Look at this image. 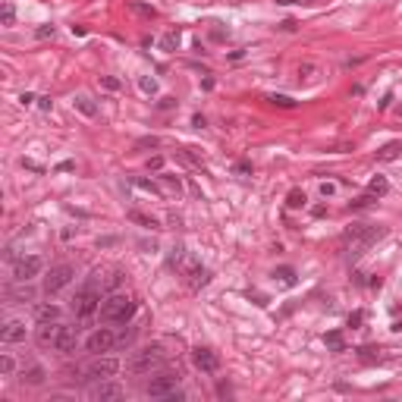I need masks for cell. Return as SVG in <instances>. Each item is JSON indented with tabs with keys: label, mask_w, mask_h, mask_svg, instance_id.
<instances>
[{
	"label": "cell",
	"mask_w": 402,
	"mask_h": 402,
	"mask_svg": "<svg viewBox=\"0 0 402 402\" xmlns=\"http://www.w3.org/2000/svg\"><path fill=\"white\" fill-rule=\"evenodd\" d=\"M16 371V361H13V355H0V374L4 377H10Z\"/></svg>",
	"instance_id": "33"
},
{
	"label": "cell",
	"mask_w": 402,
	"mask_h": 402,
	"mask_svg": "<svg viewBox=\"0 0 402 402\" xmlns=\"http://www.w3.org/2000/svg\"><path fill=\"white\" fill-rule=\"evenodd\" d=\"M35 35H38V38H54V26H41Z\"/></svg>",
	"instance_id": "39"
},
{
	"label": "cell",
	"mask_w": 402,
	"mask_h": 402,
	"mask_svg": "<svg viewBox=\"0 0 402 402\" xmlns=\"http://www.w3.org/2000/svg\"><path fill=\"white\" fill-rule=\"evenodd\" d=\"M192 361H195V368H198L201 374H217V371H220L217 352H211V349H205V346L192 349Z\"/></svg>",
	"instance_id": "11"
},
{
	"label": "cell",
	"mask_w": 402,
	"mask_h": 402,
	"mask_svg": "<svg viewBox=\"0 0 402 402\" xmlns=\"http://www.w3.org/2000/svg\"><path fill=\"white\" fill-rule=\"evenodd\" d=\"M368 192H371L374 198L386 195V192H389V182H386V176H374V179H371V185H368Z\"/></svg>",
	"instance_id": "22"
},
{
	"label": "cell",
	"mask_w": 402,
	"mask_h": 402,
	"mask_svg": "<svg viewBox=\"0 0 402 402\" xmlns=\"http://www.w3.org/2000/svg\"><path fill=\"white\" fill-rule=\"evenodd\" d=\"M138 85H141V91H145V94H157V79L141 76V82H138Z\"/></svg>",
	"instance_id": "35"
},
{
	"label": "cell",
	"mask_w": 402,
	"mask_h": 402,
	"mask_svg": "<svg viewBox=\"0 0 402 402\" xmlns=\"http://www.w3.org/2000/svg\"><path fill=\"white\" fill-rule=\"evenodd\" d=\"M54 352H60V355H73L76 352V330L60 324V330H57V339H54Z\"/></svg>",
	"instance_id": "13"
},
{
	"label": "cell",
	"mask_w": 402,
	"mask_h": 402,
	"mask_svg": "<svg viewBox=\"0 0 402 402\" xmlns=\"http://www.w3.org/2000/svg\"><path fill=\"white\" fill-rule=\"evenodd\" d=\"M76 107L85 113V116H94V113H98V107H94L91 98H85V94H79V98H76Z\"/></svg>",
	"instance_id": "29"
},
{
	"label": "cell",
	"mask_w": 402,
	"mask_h": 402,
	"mask_svg": "<svg viewBox=\"0 0 402 402\" xmlns=\"http://www.w3.org/2000/svg\"><path fill=\"white\" fill-rule=\"evenodd\" d=\"M176 47H179V32L170 29V32L160 38V51H176Z\"/></svg>",
	"instance_id": "25"
},
{
	"label": "cell",
	"mask_w": 402,
	"mask_h": 402,
	"mask_svg": "<svg viewBox=\"0 0 402 402\" xmlns=\"http://www.w3.org/2000/svg\"><path fill=\"white\" fill-rule=\"evenodd\" d=\"M305 201H308V198H305V192H302V188H292V192L286 195V205H289L292 211H299V208H305Z\"/></svg>",
	"instance_id": "26"
},
{
	"label": "cell",
	"mask_w": 402,
	"mask_h": 402,
	"mask_svg": "<svg viewBox=\"0 0 402 402\" xmlns=\"http://www.w3.org/2000/svg\"><path fill=\"white\" fill-rule=\"evenodd\" d=\"M135 185H138V188H145V192H154V195L160 192L157 182H151V179H135Z\"/></svg>",
	"instance_id": "38"
},
{
	"label": "cell",
	"mask_w": 402,
	"mask_h": 402,
	"mask_svg": "<svg viewBox=\"0 0 402 402\" xmlns=\"http://www.w3.org/2000/svg\"><path fill=\"white\" fill-rule=\"evenodd\" d=\"M129 7H132L135 13H141V16H148V19H151V16H157V10H154V7H148V4H138V0H129Z\"/></svg>",
	"instance_id": "32"
},
{
	"label": "cell",
	"mask_w": 402,
	"mask_h": 402,
	"mask_svg": "<svg viewBox=\"0 0 402 402\" xmlns=\"http://www.w3.org/2000/svg\"><path fill=\"white\" fill-rule=\"evenodd\" d=\"M32 101H38V98H35V94H29V91H26V94H19V104H22V107H29Z\"/></svg>",
	"instance_id": "43"
},
{
	"label": "cell",
	"mask_w": 402,
	"mask_h": 402,
	"mask_svg": "<svg viewBox=\"0 0 402 402\" xmlns=\"http://www.w3.org/2000/svg\"><path fill=\"white\" fill-rule=\"evenodd\" d=\"M19 380L26 383V386H41V383L47 380V374H44V368H41V364H32L29 371H22V377H19Z\"/></svg>",
	"instance_id": "16"
},
{
	"label": "cell",
	"mask_w": 402,
	"mask_h": 402,
	"mask_svg": "<svg viewBox=\"0 0 402 402\" xmlns=\"http://www.w3.org/2000/svg\"><path fill=\"white\" fill-rule=\"evenodd\" d=\"M148 167H151V170H160V167H163V157H151Z\"/></svg>",
	"instance_id": "44"
},
{
	"label": "cell",
	"mask_w": 402,
	"mask_h": 402,
	"mask_svg": "<svg viewBox=\"0 0 402 402\" xmlns=\"http://www.w3.org/2000/svg\"><path fill=\"white\" fill-rule=\"evenodd\" d=\"M163 364H167V355H163V349H160V346H148V349H138L135 355L129 358L126 371H129V374H135V377H145V374L160 371Z\"/></svg>",
	"instance_id": "4"
},
{
	"label": "cell",
	"mask_w": 402,
	"mask_h": 402,
	"mask_svg": "<svg viewBox=\"0 0 402 402\" xmlns=\"http://www.w3.org/2000/svg\"><path fill=\"white\" fill-rule=\"evenodd\" d=\"M374 201H377V198L368 192V195H361V198H355V201H352V205H349V211H364V208H371Z\"/></svg>",
	"instance_id": "31"
},
{
	"label": "cell",
	"mask_w": 402,
	"mask_h": 402,
	"mask_svg": "<svg viewBox=\"0 0 402 402\" xmlns=\"http://www.w3.org/2000/svg\"><path fill=\"white\" fill-rule=\"evenodd\" d=\"M176 386H179V374L176 371H154V377L145 383V396L167 399L170 393H176Z\"/></svg>",
	"instance_id": "7"
},
{
	"label": "cell",
	"mask_w": 402,
	"mask_h": 402,
	"mask_svg": "<svg viewBox=\"0 0 402 402\" xmlns=\"http://www.w3.org/2000/svg\"><path fill=\"white\" fill-rule=\"evenodd\" d=\"M333 192H336V185H333V182H321V195H324V198H330Z\"/></svg>",
	"instance_id": "40"
},
{
	"label": "cell",
	"mask_w": 402,
	"mask_h": 402,
	"mask_svg": "<svg viewBox=\"0 0 402 402\" xmlns=\"http://www.w3.org/2000/svg\"><path fill=\"white\" fill-rule=\"evenodd\" d=\"M41 267H44L41 255H22V258H16V264H13V280L16 283H32L35 277L41 274Z\"/></svg>",
	"instance_id": "9"
},
{
	"label": "cell",
	"mask_w": 402,
	"mask_h": 402,
	"mask_svg": "<svg viewBox=\"0 0 402 402\" xmlns=\"http://www.w3.org/2000/svg\"><path fill=\"white\" fill-rule=\"evenodd\" d=\"M126 389L116 383V380H98L91 389V399H123Z\"/></svg>",
	"instance_id": "14"
},
{
	"label": "cell",
	"mask_w": 402,
	"mask_h": 402,
	"mask_svg": "<svg viewBox=\"0 0 402 402\" xmlns=\"http://www.w3.org/2000/svg\"><path fill=\"white\" fill-rule=\"evenodd\" d=\"M101 85L107 88V91H120V79H113V76H104V79H101Z\"/></svg>",
	"instance_id": "37"
},
{
	"label": "cell",
	"mask_w": 402,
	"mask_h": 402,
	"mask_svg": "<svg viewBox=\"0 0 402 402\" xmlns=\"http://www.w3.org/2000/svg\"><path fill=\"white\" fill-rule=\"evenodd\" d=\"M324 342H327V346L333 349V352H342V349H346V339H342L339 330H330V333L324 336Z\"/></svg>",
	"instance_id": "24"
},
{
	"label": "cell",
	"mask_w": 402,
	"mask_h": 402,
	"mask_svg": "<svg viewBox=\"0 0 402 402\" xmlns=\"http://www.w3.org/2000/svg\"><path fill=\"white\" fill-rule=\"evenodd\" d=\"M274 277H280V283H286V286H292V283H295V270H292V267H280Z\"/></svg>",
	"instance_id": "34"
},
{
	"label": "cell",
	"mask_w": 402,
	"mask_h": 402,
	"mask_svg": "<svg viewBox=\"0 0 402 402\" xmlns=\"http://www.w3.org/2000/svg\"><path fill=\"white\" fill-rule=\"evenodd\" d=\"M182 261H185V248L182 245H173L170 248V267H182Z\"/></svg>",
	"instance_id": "30"
},
{
	"label": "cell",
	"mask_w": 402,
	"mask_h": 402,
	"mask_svg": "<svg viewBox=\"0 0 402 402\" xmlns=\"http://www.w3.org/2000/svg\"><path fill=\"white\" fill-rule=\"evenodd\" d=\"M120 371V358L113 355H94V361H88L82 368V380L85 383H98V380H110Z\"/></svg>",
	"instance_id": "5"
},
{
	"label": "cell",
	"mask_w": 402,
	"mask_h": 402,
	"mask_svg": "<svg viewBox=\"0 0 402 402\" xmlns=\"http://www.w3.org/2000/svg\"><path fill=\"white\" fill-rule=\"evenodd\" d=\"M116 346H120V333L113 327H94L85 336V352H91V355H107Z\"/></svg>",
	"instance_id": "6"
},
{
	"label": "cell",
	"mask_w": 402,
	"mask_h": 402,
	"mask_svg": "<svg viewBox=\"0 0 402 402\" xmlns=\"http://www.w3.org/2000/svg\"><path fill=\"white\" fill-rule=\"evenodd\" d=\"M73 280H76V267L73 264H54L51 274L44 277V292L47 295H57V292H63Z\"/></svg>",
	"instance_id": "8"
},
{
	"label": "cell",
	"mask_w": 402,
	"mask_h": 402,
	"mask_svg": "<svg viewBox=\"0 0 402 402\" xmlns=\"http://www.w3.org/2000/svg\"><path fill=\"white\" fill-rule=\"evenodd\" d=\"M399 151H402L399 141H386L383 148H377V160H396V157H399Z\"/></svg>",
	"instance_id": "19"
},
{
	"label": "cell",
	"mask_w": 402,
	"mask_h": 402,
	"mask_svg": "<svg viewBox=\"0 0 402 402\" xmlns=\"http://www.w3.org/2000/svg\"><path fill=\"white\" fill-rule=\"evenodd\" d=\"M383 233H386L383 227H368V223H355V227H349L346 236H342L349 258H352V261H355V258H361L377 239H383Z\"/></svg>",
	"instance_id": "2"
},
{
	"label": "cell",
	"mask_w": 402,
	"mask_h": 402,
	"mask_svg": "<svg viewBox=\"0 0 402 402\" xmlns=\"http://www.w3.org/2000/svg\"><path fill=\"white\" fill-rule=\"evenodd\" d=\"M317 76H321V66H317V63H311V60L299 63V79H305V82H314Z\"/></svg>",
	"instance_id": "20"
},
{
	"label": "cell",
	"mask_w": 402,
	"mask_h": 402,
	"mask_svg": "<svg viewBox=\"0 0 402 402\" xmlns=\"http://www.w3.org/2000/svg\"><path fill=\"white\" fill-rule=\"evenodd\" d=\"M138 148H157V138H154V135H151V138H141Z\"/></svg>",
	"instance_id": "42"
},
{
	"label": "cell",
	"mask_w": 402,
	"mask_h": 402,
	"mask_svg": "<svg viewBox=\"0 0 402 402\" xmlns=\"http://www.w3.org/2000/svg\"><path fill=\"white\" fill-rule=\"evenodd\" d=\"M160 179H163V185H167V188H170V192H176V195H179V192H182V182H179V179H176V176H160Z\"/></svg>",
	"instance_id": "36"
},
{
	"label": "cell",
	"mask_w": 402,
	"mask_h": 402,
	"mask_svg": "<svg viewBox=\"0 0 402 402\" xmlns=\"http://www.w3.org/2000/svg\"><path fill=\"white\" fill-rule=\"evenodd\" d=\"M13 22H16V7L10 4V0H4V7H0V26L10 29Z\"/></svg>",
	"instance_id": "21"
},
{
	"label": "cell",
	"mask_w": 402,
	"mask_h": 402,
	"mask_svg": "<svg viewBox=\"0 0 402 402\" xmlns=\"http://www.w3.org/2000/svg\"><path fill=\"white\" fill-rule=\"evenodd\" d=\"M267 101L274 104V107H283V110H292V107H295V101L286 98V94H267Z\"/></svg>",
	"instance_id": "28"
},
{
	"label": "cell",
	"mask_w": 402,
	"mask_h": 402,
	"mask_svg": "<svg viewBox=\"0 0 402 402\" xmlns=\"http://www.w3.org/2000/svg\"><path fill=\"white\" fill-rule=\"evenodd\" d=\"M277 4H295V0H277Z\"/></svg>",
	"instance_id": "47"
},
{
	"label": "cell",
	"mask_w": 402,
	"mask_h": 402,
	"mask_svg": "<svg viewBox=\"0 0 402 402\" xmlns=\"http://www.w3.org/2000/svg\"><path fill=\"white\" fill-rule=\"evenodd\" d=\"M358 358H361V361H383L380 349H374V346H361V349H358Z\"/></svg>",
	"instance_id": "27"
},
{
	"label": "cell",
	"mask_w": 402,
	"mask_h": 402,
	"mask_svg": "<svg viewBox=\"0 0 402 402\" xmlns=\"http://www.w3.org/2000/svg\"><path fill=\"white\" fill-rule=\"evenodd\" d=\"M280 29H283V32H292V29H295V22H292V19H286V22H280Z\"/></svg>",
	"instance_id": "45"
},
{
	"label": "cell",
	"mask_w": 402,
	"mask_h": 402,
	"mask_svg": "<svg viewBox=\"0 0 402 402\" xmlns=\"http://www.w3.org/2000/svg\"><path fill=\"white\" fill-rule=\"evenodd\" d=\"M129 220L138 223V227H145V230H154V227H157V220L148 217V214H141V211H129Z\"/></svg>",
	"instance_id": "23"
},
{
	"label": "cell",
	"mask_w": 402,
	"mask_h": 402,
	"mask_svg": "<svg viewBox=\"0 0 402 402\" xmlns=\"http://www.w3.org/2000/svg\"><path fill=\"white\" fill-rule=\"evenodd\" d=\"M179 270H182V277H185V283H188L192 289H201V286H208V283H211V270H208V267H201L192 255H188L185 261H182V267H179Z\"/></svg>",
	"instance_id": "10"
},
{
	"label": "cell",
	"mask_w": 402,
	"mask_h": 402,
	"mask_svg": "<svg viewBox=\"0 0 402 402\" xmlns=\"http://www.w3.org/2000/svg\"><path fill=\"white\" fill-rule=\"evenodd\" d=\"M0 342H4V346L26 342V321H19V317H13V321H4V327H0Z\"/></svg>",
	"instance_id": "12"
},
{
	"label": "cell",
	"mask_w": 402,
	"mask_h": 402,
	"mask_svg": "<svg viewBox=\"0 0 402 402\" xmlns=\"http://www.w3.org/2000/svg\"><path fill=\"white\" fill-rule=\"evenodd\" d=\"M135 314V302L126 292H110L101 302V321L104 324H126Z\"/></svg>",
	"instance_id": "3"
},
{
	"label": "cell",
	"mask_w": 402,
	"mask_h": 402,
	"mask_svg": "<svg viewBox=\"0 0 402 402\" xmlns=\"http://www.w3.org/2000/svg\"><path fill=\"white\" fill-rule=\"evenodd\" d=\"M38 107L41 110H51V98H38Z\"/></svg>",
	"instance_id": "46"
},
{
	"label": "cell",
	"mask_w": 402,
	"mask_h": 402,
	"mask_svg": "<svg viewBox=\"0 0 402 402\" xmlns=\"http://www.w3.org/2000/svg\"><path fill=\"white\" fill-rule=\"evenodd\" d=\"M305 4H317V0H305Z\"/></svg>",
	"instance_id": "48"
},
{
	"label": "cell",
	"mask_w": 402,
	"mask_h": 402,
	"mask_svg": "<svg viewBox=\"0 0 402 402\" xmlns=\"http://www.w3.org/2000/svg\"><path fill=\"white\" fill-rule=\"evenodd\" d=\"M361 321H364V314H361V311H355V314H349V327H358Z\"/></svg>",
	"instance_id": "41"
},
{
	"label": "cell",
	"mask_w": 402,
	"mask_h": 402,
	"mask_svg": "<svg viewBox=\"0 0 402 402\" xmlns=\"http://www.w3.org/2000/svg\"><path fill=\"white\" fill-rule=\"evenodd\" d=\"M104 280H101V274L94 270V274L82 283V286L76 289V299H73V311H76V317L82 324H88L94 314H101V302H104Z\"/></svg>",
	"instance_id": "1"
},
{
	"label": "cell",
	"mask_w": 402,
	"mask_h": 402,
	"mask_svg": "<svg viewBox=\"0 0 402 402\" xmlns=\"http://www.w3.org/2000/svg\"><path fill=\"white\" fill-rule=\"evenodd\" d=\"M35 317H38V324H51V321H60V308H57V305H38V308H35Z\"/></svg>",
	"instance_id": "17"
},
{
	"label": "cell",
	"mask_w": 402,
	"mask_h": 402,
	"mask_svg": "<svg viewBox=\"0 0 402 402\" xmlns=\"http://www.w3.org/2000/svg\"><path fill=\"white\" fill-rule=\"evenodd\" d=\"M57 330H60V321H51V324H41L38 333H35V342H38L41 349H51L54 339H57Z\"/></svg>",
	"instance_id": "15"
},
{
	"label": "cell",
	"mask_w": 402,
	"mask_h": 402,
	"mask_svg": "<svg viewBox=\"0 0 402 402\" xmlns=\"http://www.w3.org/2000/svg\"><path fill=\"white\" fill-rule=\"evenodd\" d=\"M7 299H13V302H32L35 299V292L29 289V283H19V289H7Z\"/></svg>",
	"instance_id": "18"
}]
</instances>
